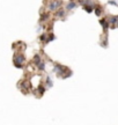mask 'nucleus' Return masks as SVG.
Here are the masks:
<instances>
[{"label": "nucleus", "instance_id": "obj_5", "mask_svg": "<svg viewBox=\"0 0 118 125\" xmlns=\"http://www.w3.org/2000/svg\"><path fill=\"white\" fill-rule=\"evenodd\" d=\"M77 7V2H73V1H71V2H68L67 6H66V9H73Z\"/></svg>", "mask_w": 118, "mask_h": 125}, {"label": "nucleus", "instance_id": "obj_9", "mask_svg": "<svg viewBox=\"0 0 118 125\" xmlns=\"http://www.w3.org/2000/svg\"><path fill=\"white\" fill-rule=\"evenodd\" d=\"M56 15H57L58 18H63L64 15H65V10H64V9H59L58 12L56 13Z\"/></svg>", "mask_w": 118, "mask_h": 125}, {"label": "nucleus", "instance_id": "obj_13", "mask_svg": "<svg viewBox=\"0 0 118 125\" xmlns=\"http://www.w3.org/2000/svg\"><path fill=\"white\" fill-rule=\"evenodd\" d=\"M109 4H110V5H115V6H117V2H116V1H109Z\"/></svg>", "mask_w": 118, "mask_h": 125}, {"label": "nucleus", "instance_id": "obj_7", "mask_svg": "<svg viewBox=\"0 0 118 125\" xmlns=\"http://www.w3.org/2000/svg\"><path fill=\"white\" fill-rule=\"evenodd\" d=\"M118 23V16H114V18L110 19L109 24H117Z\"/></svg>", "mask_w": 118, "mask_h": 125}, {"label": "nucleus", "instance_id": "obj_8", "mask_svg": "<svg viewBox=\"0 0 118 125\" xmlns=\"http://www.w3.org/2000/svg\"><path fill=\"white\" fill-rule=\"evenodd\" d=\"M90 5H87V6H85V9H86L88 13H91V12L94 10V6H90Z\"/></svg>", "mask_w": 118, "mask_h": 125}, {"label": "nucleus", "instance_id": "obj_6", "mask_svg": "<svg viewBox=\"0 0 118 125\" xmlns=\"http://www.w3.org/2000/svg\"><path fill=\"white\" fill-rule=\"evenodd\" d=\"M41 62H42V60H41V58H39V56H38V54H36V56L34 57V64H36L37 66H38Z\"/></svg>", "mask_w": 118, "mask_h": 125}, {"label": "nucleus", "instance_id": "obj_11", "mask_svg": "<svg viewBox=\"0 0 118 125\" xmlns=\"http://www.w3.org/2000/svg\"><path fill=\"white\" fill-rule=\"evenodd\" d=\"M46 86H48V87H52V86H53L52 80L50 79V76H48V78H46Z\"/></svg>", "mask_w": 118, "mask_h": 125}, {"label": "nucleus", "instance_id": "obj_1", "mask_svg": "<svg viewBox=\"0 0 118 125\" xmlns=\"http://www.w3.org/2000/svg\"><path fill=\"white\" fill-rule=\"evenodd\" d=\"M23 62H24V57H23L22 54H18V56L14 58V64H15V66L19 67V68L22 67Z\"/></svg>", "mask_w": 118, "mask_h": 125}, {"label": "nucleus", "instance_id": "obj_12", "mask_svg": "<svg viewBox=\"0 0 118 125\" xmlns=\"http://www.w3.org/2000/svg\"><path fill=\"white\" fill-rule=\"evenodd\" d=\"M38 92H39L41 94H43L44 92H45V88H44L43 86H39V87H38Z\"/></svg>", "mask_w": 118, "mask_h": 125}, {"label": "nucleus", "instance_id": "obj_2", "mask_svg": "<svg viewBox=\"0 0 118 125\" xmlns=\"http://www.w3.org/2000/svg\"><path fill=\"white\" fill-rule=\"evenodd\" d=\"M65 70H66V68H65L63 65H59V64L55 65V67H53V72H56L59 76H64V73L66 72Z\"/></svg>", "mask_w": 118, "mask_h": 125}, {"label": "nucleus", "instance_id": "obj_10", "mask_svg": "<svg viewBox=\"0 0 118 125\" xmlns=\"http://www.w3.org/2000/svg\"><path fill=\"white\" fill-rule=\"evenodd\" d=\"M37 67H38V70H39V71H44V68H45V62H42Z\"/></svg>", "mask_w": 118, "mask_h": 125}, {"label": "nucleus", "instance_id": "obj_3", "mask_svg": "<svg viewBox=\"0 0 118 125\" xmlns=\"http://www.w3.org/2000/svg\"><path fill=\"white\" fill-rule=\"evenodd\" d=\"M59 5H61V2H60V1H55V2H50V6H49V8H50V10H55V9L58 8Z\"/></svg>", "mask_w": 118, "mask_h": 125}, {"label": "nucleus", "instance_id": "obj_14", "mask_svg": "<svg viewBox=\"0 0 118 125\" xmlns=\"http://www.w3.org/2000/svg\"><path fill=\"white\" fill-rule=\"evenodd\" d=\"M101 14V10H100V8H97L96 9V15H100Z\"/></svg>", "mask_w": 118, "mask_h": 125}, {"label": "nucleus", "instance_id": "obj_15", "mask_svg": "<svg viewBox=\"0 0 118 125\" xmlns=\"http://www.w3.org/2000/svg\"><path fill=\"white\" fill-rule=\"evenodd\" d=\"M117 26H118V23H117Z\"/></svg>", "mask_w": 118, "mask_h": 125}, {"label": "nucleus", "instance_id": "obj_4", "mask_svg": "<svg viewBox=\"0 0 118 125\" xmlns=\"http://www.w3.org/2000/svg\"><path fill=\"white\" fill-rule=\"evenodd\" d=\"M100 23L102 24V27L104 28V30H108V28H109V22H107L105 20H101Z\"/></svg>", "mask_w": 118, "mask_h": 125}]
</instances>
